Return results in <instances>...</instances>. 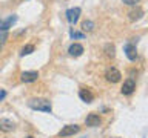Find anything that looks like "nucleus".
I'll return each instance as SVG.
<instances>
[{"label":"nucleus","mask_w":148,"mask_h":138,"mask_svg":"<svg viewBox=\"0 0 148 138\" xmlns=\"http://www.w3.org/2000/svg\"><path fill=\"white\" fill-rule=\"evenodd\" d=\"M28 106L34 110H40V112H46V114H51V110H53L51 103L45 98H31L28 101Z\"/></svg>","instance_id":"1"},{"label":"nucleus","mask_w":148,"mask_h":138,"mask_svg":"<svg viewBox=\"0 0 148 138\" xmlns=\"http://www.w3.org/2000/svg\"><path fill=\"white\" fill-rule=\"evenodd\" d=\"M105 78L110 83H117V81H120V78H122V74H120V71L116 68H108L105 72Z\"/></svg>","instance_id":"2"},{"label":"nucleus","mask_w":148,"mask_h":138,"mask_svg":"<svg viewBox=\"0 0 148 138\" xmlns=\"http://www.w3.org/2000/svg\"><path fill=\"white\" fill-rule=\"evenodd\" d=\"M17 22V16H9L6 18H2L0 20V32H8L9 28H12V25Z\"/></svg>","instance_id":"3"},{"label":"nucleus","mask_w":148,"mask_h":138,"mask_svg":"<svg viewBox=\"0 0 148 138\" xmlns=\"http://www.w3.org/2000/svg\"><path fill=\"white\" fill-rule=\"evenodd\" d=\"M79 131H80V126H77V124H66L59 132V137H71L74 133H77Z\"/></svg>","instance_id":"4"},{"label":"nucleus","mask_w":148,"mask_h":138,"mask_svg":"<svg viewBox=\"0 0 148 138\" xmlns=\"http://www.w3.org/2000/svg\"><path fill=\"white\" fill-rule=\"evenodd\" d=\"M80 14H82V9L77 8V6L68 9V11H66V20L71 23V25H76L77 20H79V17H80Z\"/></svg>","instance_id":"5"},{"label":"nucleus","mask_w":148,"mask_h":138,"mask_svg":"<svg viewBox=\"0 0 148 138\" xmlns=\"http://www.w3.org/2000/svg\"><path fill=\"white\" fill-rule=\"evenodd\" d=\"M134 89H136V83H134L133 78H128V80L123 81L122 87H120V92H122L123 95H131L134 92Z\"/></svg>","instance_id":"6"},{"label":"nucleus","mask_w":148,"mask_h":138,"mask_svg":"<svg viewBox=\"0 0 148 138\" xmlns=\"http://www.w3.org/2000/svg\"><path fill=\"white\" fill-rule=\"evenodd\" d=\"M37 78H39V72L37 71H25V72H22V75H20V80L23 83L37 81Z\"/></svg>","instance_id":"7"},{"label":"nucleus","mask_w":148,"mask_h":138,"mask_svg":"<svg viewBox=\"0 0 148 138\" xmlns=\"http://www.w3.org/2000/svg\"><path fill=\"white\" fill-rule=\"evenodd\" d=\"M125 54H127L128 60L134 62V60L137 58V49H136V45L131 43V41H128V43L125 45Z\"/></svg>","instance_id":"8"},{"label":"nucleus","mask_w":148,"mask_h":138,"mask_svg":"<svg viewBox=\"0 0 148 138\" xmlns=\"http://www.w3.org/2000/svg\"><path fill=\"white\" fill-rule=\"evenodd\" d=\"M85 123H86V126H90V127H97V126H100L102 120L97 114H90L85 118Z\"/></svg>","instance_id":"9"},{"label":"nucleus","mask_w":148,"mask_h":138,"mask_svg":"<svg viewBox=\"0 0 148 138\" xmlns=\"http://www.w3.org/2000/svg\"><path fill=\"white\" fill-rule=\"evenodd\" d=\"M68 54L71 55V57H80L83 54V46L80 43H73L68 48Z\"/></svg>","instance_id":"10"},{"label":"nucleus","mask_w":148,"mask_h":138,"mask_svg":"<svg viewBox=\"0 0 148 138\" xmlns=\"http://www.w3.org/2000/svg\"><path fill=\"white\" fill-rule=\"evenodd\" d=\"M14 127H16V124H14L11 120H8V118L0 120V131L2 132H12Z\"/></svg>","instance_id":"11"},{"label":"nucleus","mask_w":148,"mask_h":138,"mask_svg":"<svg viewBox=\"0 0 148 138\" xmlns=\"http://www.w3.org/2000/svg\"><path fill=\"white\" fill-rule=\"evenodd\" d=\"M79 97H80V100L85 101V103H91V101L94 100L92 92H91L90 89H85V87H82V89L79 91Z\"/></svg>","instance_id":"12"},{"label":"nucleus","mask_w":148,"mask_h":138,"mask_svg":"<svg viewBox=\"0 0 148 138\" xmlns=\"http://www.w3.org/2000/svg\"><path fill=\"white\" fill-rule=\"evenodd\" d=\"M128 16H130V20H131V22H137V20H140V18L143 17V9L137 6L136 9L130 11V12H128Z\"/></svg>","instance_id":"13"},{"label":"nucleus","mask_w":148,"mask_h":138,"mask_svg":"<svg viewBox=\"0 0 148 138\" xmlns=\"http://www.w3.org/2000/svg\"><path fill=\"white\" fill-rule=\"evenodd\" d=\"M34 45H25V46H23V48H22V51H20V55H22V57H25V55H29V54H32V52H34Z\"/></svg>","instance_id":"14"},{"label":"nucleus","mask_w":148,"mask_h":138,"mask_svg":"<svg viewBox=\"0 0 148 138\" xmlns=\"http://www.w3.org/2000/svg\"><path fill=\"white\" fill-rule=\"evenodd\" d=\"M82 29L83 31H86V32H90L94 29V22H91V20H85L82 23Z\"/></svg>","instance_id":"15"},{"label":"nucleus","mask_w":148,"mask_h":138,"mask_svg":"<svg viewBox=\"0 0 148 138\" xmlns=\"http://www.w3.org/2000/svg\"><path fill=\"white\" fill-rule=\"evenodd\" d=\"M114 45H111V43H108V45H105V54L108 55V57H111L113 58L114 57Z\"/></svg>","instance_id":"16"},{"label":"nucleus","mask_w":148,"mask_h":138,"mask_svg":"<svg viewBox=\"0 0 148 138\" xmlns=\"http://www.w3.org/2000/svg\"><path fill=\"white\" fill-rule=\"evenodd\" d=\"M8 37H9V34H8V32H0V52H2V49H3L5 43H6Z\"/></svg>","instance_id":"17"},{"label":"nucleus","mask_w":148,"mask_h":138,"mask_svg":"<svg viewBox=\"0 0 148 138\" xmlns=\"http://www.w3.org/2000/svg\"><path fill=\"white\" fill-rule=\"evenodd\" d=\"M125 5H130V6H134V5H137L140 0H122Z\"/></svg>","instance_id":"18"},{"label":"nucleus","mask_w":148,"mask_h":138,"mask_svg":"<svg viewBox=\"0 0 148 138\" xmlns=\"http://www.w3.org/2000/svg\"><path fill=\"white\" fill-rule=\"evenodd\" d=\"M71 37H73V39H83V34H80V32H74V31H71Z\"/></svg>","instance_id":"19"},{"label":"nucleus","mask_w":148,"mask_h":138,"mask_svg":"<svg viewBox=\"0 0 148 138\" xmlns=\"http://www.w3.org/2000/svg\"><path fill=\"white\" fill-rule=\"evenodd\" d=\"M5 97H6V92H5V91H0V101H2Z\"/></svg>","instance_id":"20"},{"label":"nucleus","mask_w":148,"mask_h":138,"mask_svg":"<svg viewBox=\"0 0 148 138\" xmlns=\"http://www.w3.org/2000/svg\"><path fill=\"white\" fill-rule=\"evenodd\" d=\"M26 138H34V137H26Z\"/></svg>","instance_id":"21"}]
</instances>
